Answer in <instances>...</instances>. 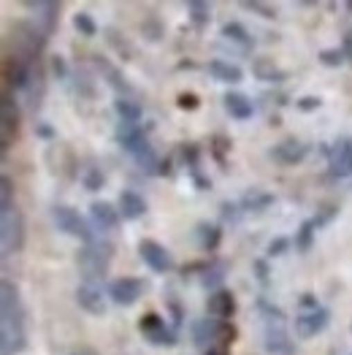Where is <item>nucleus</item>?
I'll return each instance as SVG.
<instances>
[{
    "label": "nucleus",
    "instance_id": "obj_1",
    "mask_svg": "<svg viewBox=\"0 0 352 355\" xmlns=\"http://www.w3.org/2000/svg\"><path fill=\"white\" fill-rule=\"evenodd\" d=\"M3 350L6 353H22L28 347V334H25V312L17 288L6 279L3 282Z\"/></svg>",
    "mask_w": 352,
    "mask_h": 355
},
{
    "label": "nucleus",
    "instance_id": "obj_2",
    "mask_svg": "<svg viewBox=\"0 0 352 355\" xmlns=\"http://www.w3.org/2000/svg\"><path fill=\"white\" fill-rule=\"evenodd\" d=\"M0 234H3V252H19L25 247V220L19 209H0Z\"/></svg>",
    "mask_w": 352,
    "mask_h": 355
},
{
    "label": "nucleus",
    "instance_id": "obj_3",
    "mask_svg": "<svg viewBox=\"0 0 352 355\" xmlns=\"http://www.w3.org/2000/svg\"><path fill=\"white\" fill-rule=\"evenodd\" d=\"M52 220H55L58 231H62V234H68V236H73V239H82L87 247L95 244V241H92V228H89V223L76 211V209L52 207Z\"/></svg>",
    "mask_w": 352,
    "mask_h": 355
},
{
    "label": "nucleus",
    "instance_id": "obj_4",
    "mask_svg": "<svg viewBox=\"0 0 352 355\" xmlns=\"http://www.w3.org/2000/svg\"><path fill=\"white\" fill-rule=\"evenodd\" d=\"M109 255H112V250L109 247L100 250L98 244H89V247H85L79 252V266H82V274H85V279H87L89 285L95 279L106 277V271H109Z\"/></svg>",
    "mask_w": 352,
    "mask_h": 355
},
{
    "label": "nucleus",
    "instance_id": "obj_5",
    "mask_svg": "<svg viewBox=\"0 0 352 355\" xmlns=\"http://www.w3.org/2000/svg\"><path fill=\"white\" fill-rule=\"evenodd\" d=\"M139 255L144 258V263H147L152 271H157V274H166V271H171L174 268V258H171V252L160 244V241H155V239H144V241H139Z\"/></svg>",
    "mask_w": 352,
    "mask_h": 355
},
{
    "label": "nucleus",
    "instance_id": "obj_6",
    "mask_svg": "<svg viewBox=\"0 0 352 355\" xmlns=\"http://www.w3.org/2000/svg\"><path fill=\"white\" fill-rule=\"evenodd\" d=\"M144 291H147V285L139 277H122V279L112 282L109 296H112V301H117L119 306H133L139 298L144 296Z\"/></svg>",
    "mask_w": 352,
    "mask_h": 355
},
{
    "label": "nucleus",
    "instance_id": "obj_7",
    "mask_svg": "<svg viewBox=\"0 0 352 355\" xmlns=\"http://www.w3.org/2000/svg\"><path fill=\"white\" fill-rule=\"evenodd\" d=\"M234 336V328L222 326L217 320H195L193 323V342L201 345V347H214V345H222V336Z\"/></svg>",
    "mask_w": 352,
    "mask_h": 355
},
{
    "label": "nucleus",
    "instance_id": "obj_8",
    "mask_svg": "<svg viewBox=\"0 0 352 355\" xmlns=\"http://www.w3.org/2000/svg\"><path fill=\"white\" fill-rule=\"evenodd\" d=\"M139 328H141V334L147 336L155 347H174L176 345V334L174 331H168L166 323H163L157 315H147V318H141Z\"/></svg>",
    "mask_w": 352,
    "mask_h": 355
},
{
    "label": "nucleus",
    "instance_id": "obj_9",
    "mask_svg": "<svg viewBox=\"0 0 352 355\" xmlns=\"http://www.w3.org/2000/svg\"><path fill=\"white\" fill-rule=\"evenodd\" d=\"M328 320H331V315H328V309H323V306L315 309V312H303V315L295 318V334H298L301 339H312V336H317L320 331H325Z\"/></svg>",
    "mask_w": 352,
    "mask_h": 355
},
{
    "label": "nucleus",
    "instance_id": "obj_10",
    "mask_svg": "<svg viewBox=\"0 0 352 355\" xmlns=\"http://www.w3.org/2000/svg\"><path fill=\"white\" fill-rule=\"evenodd\" d=\"M76 304L87 312V315H106V301H103V293L95 288V285H89V282H85V285H79L76 288Z\"/></svg>",
    "mask_w": 352,
    "mask_h": 355
},
{
    "label": "nucleus",
    "instance_id": "obj_11",
    "mask_svg": "<svg viewBox=\"0 0 352 355\" xmlns=\"http://www.w3.org/2000/svg\"><path fill=\"white\" fill-rule=\"evenodd\" d=\"M331 174L333 177H350L352 174V139L336 141L331 152Z\"/></svg>",
    "mask_w": 352,
    "mask_h": 355
},
{
    "label": "nucleus",
    "instance_id": "obj_12",
    "mask_svg": "<svg viewBox=\"0 0 352 355\" xmlns=\"http://www.w3.org/2000/svg\"><path fill=\"white\" fill-rule=\"evenodd\" d=\"M89 214H92V223H95L100 231H112V228H117L119 207H112L109 201H92V204H89Z\"/></svg>",
    "mask_w": 352,
    "mask_h": 355
},
{
    "label": "nucleus",
    "instance_id": "obj_13",
    "mask_svg": "<svg viewBox=\"0 0 352 355\" xmlns=\"http://www.w3.org/2000/svg\"><path fill=\"white\" fill-rule=\"evenodd\" d=\"M117 204H119V214L127 217V220H139V217L147 214V201L139 193H133V190H122Z\"/></svg>",
    "mask_w": 352,
    "mask_h": 355
},
{
    "label": "nucleus",
    "instance_id": "obj_14",
    "mask_svg": "<svg viewBox=\"0 0 352 355\" xmlns=\"http://www.w3.org/2000/svg\"><path fill=\"white\" fill-rule=\"evenodd\" d=\"M225 109H228V114L236 119H249L255 114V106H252V101L244 95V92H225Z\"/></svg>",
    "mask_w": 352,
    "mask_h": 355
},
{
    "label": "nucleus",
    "instance_id": "obj_15",
    "mask_svg": "<svg viewBox=\"0 0 352 355\" xmlns=\"http://www.w3.org/2000/svg\"><path fill=\"white\" fill-rule=\"evenodd\" d=\"M274 157L279 163H285V166H295V163H301L306 157V147L301 141H295V139H288V141L274 147Z\"/></svg>",
    "mask_w": 352,
    "mask_h": 355
},
{
    "label": "nucleus",
    "instance_id": "obj_16",
    "mask_svg": "<svg viewBox=\"0 0 352 355\" xmlns=\"http://www.w3.org/2000/svg\"><path fill=\"white\" fill-rule=\"evenodd\" d=\"M209 73H211L214 79L225 82V85H238V82L244 79L241 68L234 65V62H225V60H211V62H209Z\"/></svg>",
    "mask_w": 352,
    "mask_h": 355
},
{
    "label": "nucleus",
    "instance_id": "obj_17",
    "mask_svg": "<svg viewBox=\"0 0 352 355\" xmlns=\"http://www.w3.org/2000/svg\"><path fill=\"white\" fill-rule=\"evenodd\" d=\"M117 141L127 149V152H136L141 144H147V141H144V128H139V125H133V122H122L117 130Z\"/></svg>",
    "mask_w": 352,
    "mask_h": 355
},
{
    "label": "nucleus",
    "instance_id": "obj_18",
    "mask_svg": "<svg viewBox=\"0 0 352 355\" xmlns=\"http://www.w3.org/2000/svg\"><path fill=\"white\" fill-rule=\"evenodd\" d=\"M28 11H33V14H38V25H41V33L46 35V33H52V28H55V17H58L60 6L58 3H28Z\"/></svg>",
    "mask_w": 352,
    "mask_h": 355
},
{
    "label": "nucleus",
    "instance_id": "obj_19",
    "mask_svg": "<svg viewBox=\"0 0 352 355\" xmlns=\"http://www.w3.org/2000/svg\"><path fill=\"white\" fill-rule=\"evenodd\" d=\"M209 312H211L214 318H231V315L236 312L234 296H231L228 291H217V293H211V298H209Z\"/></svg>",
    "mask_w": 352,
    "mask_h": 355
},
{
    "label": "nucleus",
    "instance_id": "obj_20",
    "mask_svg": "<svg viewBox=\"0 0 352 355\" xmlns=\"http://www.w3.org/2000/svg\"><path fill=\"white\" fill-rule=\"evenodd\" d=\"M11 106H17V103H11V95L6 92L3 95V147H8L11 133L17 136V125H19V117H17V112H11Z\"/></svg>",
    "mask_w": 352,
    "mask_h": 355
},
{
    "label": "nucleus",
    "instance_id": "obj_21",
    "mask_svg": "<svg viewBox=\"0 0 352 355\" xmlns=\"http://www.w3.org/2000/svg\"><path fill=\"white\" fill-rule=\"evenodd\" d=\"M133 157H136V163H139L147 174H157L160 163H157V155H155V149L149 147V144H141V147L133 152Z\"/></svg>",
    "mask_w": 352,
    "mask_h": 355
},
{
    "label": "nucleus",
    "instance_id": "obj_22",
    "mask_svg": "<svg viewBox=\"0 0 352 355\" xmlns=\"http://www.w3.org/2000/svg\"><path fill=\"white\" fill-rule=\"evenodd\" d=\"M290 342H288V336H285V331L279 326H274V331L268 328V334H265V347H268V353H288L290 347H288Z\"/></svg>",
    "mask_w": 352,
    "mask_h": 355
},
{
    "label": "nucleus",
    "instance_id": "obj_23",
    "mask_svg": "<svg viewBox=\"0 0 352 355\" xmlns=\"http://www.w3.org/2000/svg\"><path fill=\"white\" fill-rule=\"evenodd\" d=\"M255 73H258L261 79H265V82H285V79H288V73H285V71H276L274 62H268V60H258V62H255Z\"/></svg>",
    "mask_w": 352,
    "mask_h": 355
},
{
    "label": "nucleus",
    "instance_id": "obj_24",
    "mask_svg": "<svg viewBox=\"0 0 352 355\" xmlns=\"http://www.w3.org/2000/svg\"><path fill=\"white\" fill-rule=\"evenodd\" d=\"M114 106H117V114L122 117V122H133V125H136V122L141 119V109H139L133 101L117 98V103H114Z\"/></svg>",
    "mask_w": 352,
    "mask_h": 355
},
{
    "label": "nucleus",
    "instance_id": "obj_25",
    "mask_svg": "<svg viewBox=\"0 0 352 355\" xmlns=\"http://www.w3.org/2000/svg\"><path fill=\"white\" fill-rule=\"evenodd\" d=\"M222 35L231 38V41H236V44H241V46H252V35L241 28L238 22H228V25L222 28Z\"/></svg>",
    "mask_w": 352,
    "mask_h": 355
},
{
    "label": "nucleus",
    "instance_id": "obj_26",
    "mask_svg": "<svg viewBox=\"0 0 352 355\" xmlns=\"http://www.w3.org/2000/svg\"><path fill=\"white\" fill-rule=\"evenodd\" d=\"M315 228H317V223H303L301 228H298V236H295V247L301 250V252H306L309 247H312V241H315Z\"/></svg>",
    "mask_w": 352,
    "mask_h": 355
},
{
    "label": "nucleus",
    "instance_id": "obj_27",
    "mask_svg": "<svg viewBox=\"0 0 352 355\" xmlns=\"http://www.w3.org/2000/svg\"><path fill=\"white\" fill-rule=\"evenodd\" d=\"M187 11L193 14V22H195L198 28H204L206 22H209V17H211L209 3H201V0H190V3H187Z\"/></svg>",
    "mask_w": 352,
    "mask_h": 355
},
{
    "label": "nucleus",
    "instance_id": "obj_28",
    "mask_svg": "<svg viewBox=\"0 0 352 355\" xmlns=\"http://www.w3.org/2000/svg\"><path fill=\"white\" fill-rule=\"evenodd\" d=\"M73 28L79 30L82 35H87V38H92V35L98 33V28H95V22H92L89 14H76V17H73Z\"/></svg>",
    "mask_w": 352,
    "mask_h": 355
},
{
    "label": "nucleus",
    "instance_id": "obj_29",
    "mask_svg": "<svg viewBox=\"0 0 352 355\" xmlns=\"http://www.w3.org/2000/svg\"><path fill=\"white\" fill-rule=\"evenodd\" d=\"M271 201H274V196H247V198H244V209L261 211V209H265Z\"/></svg>",
    "mask_w": 352,
    "mask_h": 355
},
{
    "label": "nucleus",
    "instance_id": "obj_30",
    "mask_svg": "<svg viewBox=\"0 0 352 355\" xmlns=\"http://www.w3.org/2000/svg\"><path fill=\"white\" fill-rule=\"evenodd\" d=\"M201 231L206 234V236L201 239V244H204L206 250H214V247L220 244V228H214V225H201Z\"/></svg>",
    "mask_w": 352,
    "mask_h": 355
},
{
    "label": "nucleus",
    "instance_id": "obj_31",
    "mask_svg": "<svg viewBox=\"0 0 352 355\" xmlns=\"http://www.w3.org/2000/svg\"><path fill=\"white\" fill-rule=\"evenodd\" d=\"M320 60H323L328 68H336V65L344 62V52H342V49H323V52H320Z\"/></svg>",
    "mask_w": 352,
    "mask_h": 355
},
{
    "label": "nucleus",
    "instance_id": "obj_32",
    "mask_svg": "<svg viewBox=\"0 0 352 355\" xmlns=\"http://www.w3.org/2000/svg\"><path fill=\"white\" fill-rule=\"evenodd\" d=\"M103 182H106V179H103V174H100L98 168H89L87 174H85V187H87V190H100Z\"/></svg>",
    "mask_w": 352,
    "mask_h": 355
},
{
    "label": "nucleus",
    "instance_id": "obj_33",
    "mask_svg": "<svg viewBox=\"0 0 352 355\" xmlns=\"http://www.w3.org/2000/svg\"><path fill=\"white\" fill-rule=\"evenodd\" d=\"M0 187H3V196H0V209H11V179L3 177V179H0Z\"/></svg>",
    "mask_w": 352,
    "mask_h": 355
},
{
    "label": "nucleus",
    "instance_id": "obj_34",
    "mask_svg": "<svg viewBox=\"0 0 352 355\" xmlns=\"http://www.w3.org/2000/svg\"><path fill=\"white\" fill-rule=\"evenodd\" d=\"M285 250H288V239L279 236L276 241H271V244H268V258H276V255H282Z\"/></svg>",
    "mask_w": 352,
    "mask_h": 355
},
{
    "label": "nucleus",
    "instance_id": "obj_35",
    "mask_svg": "<svg viewBox=\"0 0 352 355\" xmlns=\"http://www.w3.org/2000/svg\"><path fill=\"white\" fill-rule=\"evenodd\" d=\"M141 30H144V33H152V41H157V38L163 35V30H160V22H157L155 17H149L147 22L141 25Z\"/></svg>",
    "mask_w": 352,
    "mask_h": 355
},
{
    "label": "nucleus",
    "instance_id": "obj_36",
    "mask_svg": "<svg viewBox=\"0 0 352 355\" xmlns=\"http://www.w3.org/2000/svg\"><path fill=\"white\" fill-rule=\"evenodd\" d=\"M301 112H315L317 106H320V98H312V95H306V98H298V103H295Z\"/></svg>",
    "mask_w": 352,
    "mask_h": 355
},
{
    "label": "nucleus",
    "instance_id": "obj_37",
    "mask_svg": "<svg viewBox=\"0 0 352 355\" xmlns=\"http://www.w3.org/2000/svg\"><path fill=\"white\" fill-rule=\"evenodd\" d=\"M220 282H222V268H217L214 274H206V277H204V285H206V288H217Z\"/></svg>",
    "mask_w": 352,
    "mask_h": 355
},
{
    "label": "nucleus",
    "instance_id": "obj_38",
    "mask_svg": "<svg viewBox=\"0 0 352 355\" xmlns=\"http://www.w3.org/2000/svg\"><path fill=\"white\" fill-rule=\"evenodd\" d=\"M179 103H182V109H195L198 98H195V95H182V98H179Z\"/></svg>",
    "mask_w": 352,
    "mask_h": 355
},
{
    "label": "nucleus",
    "instance_id": "obj_39",
    "mask_svg": "<svg viewBox=\"0 0 352 355\" xmlns=\"http://www.w3.org/2000/svg\"><path fill=\"white\" fill-rule=\"evenodd\" d=\"M52 71H55L60 79H62V76H65V60H62V58L52 60Z\"/></svg>",
    "mask_w": 352,
    "mask_h": 355
},
{
    "label": "nucleus",
    "instance_id": "obj_40",
    "mask_svg": "<svg viewBox=\"0 0 352 355\" xmlns=\"http://www.w3.org/2000/svg\"><path fill=\"white\" fill-rule=\"evenodd\" d=\"M206 355H231V350L225 347V345H214V347H209Z\"/></svg>",
    "mask_w": 352,
    "mask_h": 355
},
{
    "label": "nucleus",
    "instance_id": "obj_41",
    "mask_svg": "<svg viewBox=\"0 0 352 355\" xmlns=\"http://www.w3.org/2000/svg\"><path fill=\"white\" fill-rule=\"evenodd\" d=\"M342 52H344V58L352 60V30L347 33V35H344V49H342Z\"/></svg>",
    "mask_w": 352,
    "mask_h": 355
},
{
    "label": "nucleus",
    "instance_id": "obj_42",
    "mask_svg": "<svg viewBox=\"0 0 352 355\" xmlns=\"http://www.w3.org/2000/svg\"><path fill=\"white\" fill-rule=\"evenodd\" d=\"M301 304H303V306H309L312 312H315V309H320V306H317V301H315V296H309V293L301 298Z\"/></svg>",
    "mask_w": 352,
    "mask_h": 355
},
{
    "label": "nucleus",
    "instance_id": "obj_43",
    "mask_svg": "<svg viewBox=\"0 0 352 355\" xmlns=\"http://www.w3.org/2000/svg\"><path fill=\"white\" fill-rule=\"evenodd\" d=\"M222 211H225V214H222V217H225V220H236V207H231V204H222Z\"/></svg>",
    "mask_w": 352,
    "mask_h": 355
},
{
    "label": "nucleus",
    "instance_id": "obj_44",
    "mask_svg": "<svg viewBox=\"0 0 352 355\" xmlns=\"http://www.w3.org/2000/svg\"><path fill=\"white\" fill-rule=\"evenodd\" d=\"M38 136H44V139H52L55 133L49 130V125H38Z\"/></svg>",
    "mask_w": 352,
    "mask_h": 355
},
{
    "label": "nucleus",
    "instance_id": "obj_45",
    "mask_svg": "<svg viewBox=\"0 0 352 355\" xmlns=\"http://www.w3.org/2000/svg\"><path fill=\"white\" fill-rule=\"evenodd\" d=\"M71 355H98V353H95L92 347H76V350H73Z\"/></svg>",
    "mask_w": 352,
    "mask_h": 355
},
{
    "label": "nucleus",
    "instance_id": "obj_46",
    "mask_svg": "<svg viewBox=\"0 0 352 355\" xmlns=\"http://www.w3.org/2000/svg\"><path fill=\"white\" fill-rule=\"evenodd\" d=\"M347 8H350V11H352V3H347Z\"/></svg>",
    "mask_w": 352,
    "mask_h": 355
}]
</instances>
